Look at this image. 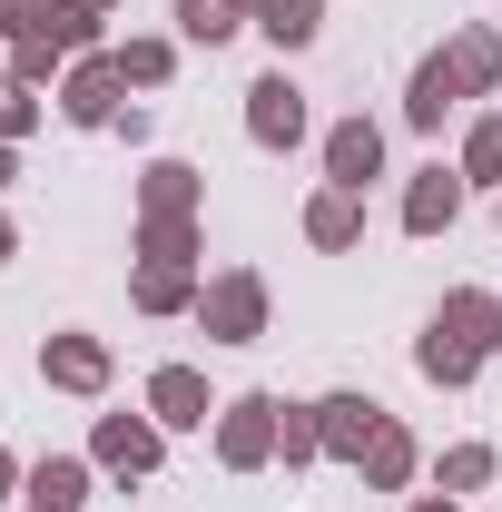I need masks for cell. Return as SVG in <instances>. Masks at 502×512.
Here are the masks:
<instances>
[{"instance_id":"obj_11","label":"cell","mask_w":502,"mask_h":512,"mask_svg":"<svg viewBox=\"0 0 502 512\" xmlns=\"http://www.w3.org/2000/svg\"><path fill=\"white\" fill-rule=\"evenodd\" d=\"M375 168H384V138H375V119H345L335 138H325V178H335V188H365Z\"/></svg>"},{"instance_id":"obj_27","label":"cell","mask_w":502,"mask_h":512,"mask_svg":"<svg viewBox=\"0 0 502 512\" xmlns=\"http://www.w3.org/2000/svg\"><path fill=\"white\" fill-rule=\"evenodd\" d=\"M30 119H40V109H30V89H0V148H10Z\"/></svg>"},{"instance_id":"obj_23","label":"cell","mask_w":502,"mask_h":512,"mask_svg":"<svg viewBox=\"0 0 502 512\" xmlns=\"http://www.w3.org/2000/svg\"><path fill=\"white\" fill-rule=\"evenodd\" d=\"M119 79L158 89V79H168V40H128V50H119Z\"/></svg>"},{"instance_id":"obj_33","label":"cell","mask_w":502,"mask_h":512,"mask_svg":"<svg viewBox=\"0 0 502 512\" xmlns=\"http://www.w3.org/2000/svg\"><path fill=\"white\" fill-rule=\"evenodd\" d=\"M256 10H266V0H256Z\"/></svg>"},{"instance_id":"obj_18","label":"cell","mask_w":502,"mask_h":512,"mask_svg":"<svg viewBox=\"0 0 502 512\" xmlns=\"http://www.w3.org/2000/svg\"><path fill=\"white\" fill-rule=\"evenodd\" d=\"M138 207H148V217H188V207H197V168L158 158V168H148V188H138Z\"/></svg>"},{"instance_id":"obj_13","label":"cell","mask_w":502,"mask_h":512,"mask_svg":"<svg viewBox=\"0 0 502 512\" xmlns=\"http://www.w3.org/2000/svg\"><path fill=\"white\" fill-rule=\"evenodd\" d=\"M99 463H109V473H158V424L109 414V424H99Z\"/></svg>"},{"instance_id":"obj_19","label":"cell","mask_w":502,"mask_h":512,"mask_svg":"<svg viewBox=\"0 0 502 512\" xmlns=\"http://www.w3.org/2000/svg\"><path fill=\"white\" fill-rule=\"evenodd\" d=\"M256 30H266L276 50H306V40H315V0H266V10H256Z\"/></svg>"},{"instance_id":"obj_5","label":"cell","mask_w":502,"mask_h":512,"mask_svg":"<svg viewBox=\"0 0 502 512\" xmlns=\"http://www.w3.org/2000/svg\"><path fill=\"white\" fill-rule=\"evenodd\" d=\"M247 128H256V148H296V138H306V89H296V79H256L247 89Z\"/></svg>"},{"instance_id":"obj_8","label":"cell","mask_w":502,"mask_h":512,"mask_svg":"<svg viewBox=\"0 0 502 512\" xmlns=\"http://www.w3.org/2000/svg\"><path fill=\"white\" fill-rule=\"evenodd\" d=\"M60 109L79 128H109V119H119V60H79V69H69V89H60Z\"/></svg>"},{"instance_id":"obj_15","label":"cell","mask_w":502,"mask_h":512,"mask_svg":"<svg viewBox=\"0 0 502 512\" xmlns=\"http://www.w3.org/2000/svg\"><path fill=\"white\" fill-rule=\"evenodd\" d=\"M365 483H375V493H394V483H414V434H404L394 414H384V434L365 444Z\"/></svg>"},{"instance_id":"obj_32","label":"cell","mask_w":502,"mask_h":512,"mask_svg":"<svg viewBox=\"0 0 502 512\" xmlns=\"http://www.w3.org/2000/svg\"><path fill=\"white\" fill-rule=\"evenodd\" d=\"M0 256H10V227H0Z\"/></svg>"},{"instance_id":"obj_26","label":"cell","mask_w":502,"mask_h":512,"mask_svg":"<svg viewBox=\"0 0 502 512\" xmlns=\"http://www.w3.org/2000/svg\"><path fill=\"white\" fill-rule=\"evenodd\" d=\"M443 483H453V493H473V483H493V453H483V444H463L453 463H443Z\"/></svg>"},{"instance_id":"obj_17","label":"cell","mask_w":502,"mask_h":512,"mask_svg":"<svg viewBox=\"0 0 502 512\" xmlns=\"http://www.w3.org/2000/svg\"><path fill=\"white\" fill-rule=\"evenodd\" d=\"M306 237H315V247H355V237H365V207H355V188L315 197V207H306Z\"/></svg>"},{"instance_id":"obj_21","label":"cell","mask_w":502,"mask_h":512,"mask_svg":"<svg viewBox=\"0 0 502 512\" xmlns=\"http://www.w3.org/2000/svg\"><path fill=\"white\" fill-rule=\"evenodd\" d=\"M453 60H463L473 89H493V79H502V40H493V30H463V40H453Z\"/></svg>"},{"instance_id":"obj_2","label":"cell","mask_w":502,"mask_h":512,"mask_svg":"<svg viewBox=\"0 0 502 512\" xmlns=\"http://www.w3.org/2000/svg\"><path fill=\"white\" fill-rule=\"evenodd\" d=\"M0 20H10V40H20V89L50 79V69L89 40V10H79V0H0Z\"/></svg>"},{"instance_id":"obj_25","label":"cell","mask_w":502,"mask_h":512,"mask_svg":"<svg viewBox=\"0 0 502 512\" xmlns=\"http://www.w3.org/2000/svg\"><path fill=\"white\" fill-rule=\"evenodd\" d=\"M463 168H473V178H502V119H483V128H473V148H463Z\"/></svg>"},{"instance_id":"obj_4","label":"cell","mask_w":502,"mask_h":512,"mask_svg":"<svg viewBox=\"0 0 502 512\" xmlns=\"http://www.w3.org/2000/svg\"><path fill=\"white\" fill-rule=\"evenodd\" d=\"M276 414H286L276 394H237V404L217 414V463H227V473H256V463L276 453Z\"/></svg>"},{"instance_id":"obj_16","label":"cell","mask_w":502,"mask_h":512,"mask_svg":"<svg viewBox=\"0 0 502 512\" xmlns=\"http://www.w3.org/2000/svg\"><path fill=\"white\" fill-rule=\"evenodd\" d=\"M79 493H89V463H69V453L30 473V512H79Z\"/></svg>"},{"instance_id":"obj_7","label":"cell","mask_w":502,"mask_h":512,"mask_svg":"<svg viewBox=\"0 0 502 512\" xmlns=\"http://www.w3.org/2000/svg\"><path fill=\"white\" fill-rule=\"evenodd\" d=\"M40 375L69 384V394H99V384H109V345H99V335H50V345H40Z\"/></svg>"},{"instance_id":"obj_3","label":"cell","mask_w":502,"mask_h":512,"mask_svg":"<svg viewBox=\"0 0 502 512\" xmlns=\"http://www.w3.org/2000/svg\"><path fill=\"white\" fill-rule=\"evenodd\" d=\"M197 325H207L217 345H256V335H266V286H256L247 266H237V276H217V286L197 296Z\"/></svg>"},{"instance_id":"obj_22","label":"cell","mask_w":502,"mask_h":512,"mask_svg":"<svg viewBox=\"0 0 502 512\" xmlns=\"http://www.w3.org/2000/svg\"><path fill=\"white\" fill-rule=\"evenodd\" d=\"M276 453H286V463H315V453H325V434H315V404H306V414H296V404L276 414Z\"/></svg>"},{"instance_id":"obj_28","label":"cell","mask_w":502,"mask_h":512,"mask_svg":"<svg viewBox=\"0 0 502 512\" xmlns=\"http://www.w3.org/2000/svg\"><path fill=\"white\" fill-rule=\"evenodd\" d=\"M10 483H20V463H10V453H0V503H10Z\"/></svg>"},{"instance_id":"obj_14","label":"cell","mask_w":502,"mask_h":512,"mask_svg":"<svg viewBox=\"0 0 502 512\" xmlns=\"http://www.w3.org/2000/svg\"><path fill=\"white\" fill-rule=\"evenodd\" d=\"M188 296H197V266H188V256H148V266H138V306H148V316H178Z\"/></svg>"},{"instance_id":"obj_1","label":"cell","mask_w":502,"mask_h":512,"mask_svg":"<svg viewBox=\"0 0 502 512\" xmlns=\"http://www.w3.org/2000/svg\"><path fill=\"white\" fill-rule=\"evenodd\" d=\"M493 325H502L493 296H473V286L443 296V316H434V335L414 345V365H424L434 384H473V375H483V355H493Z\"/></svg>"},{"instance_id":"obj_6","label":"cell","mask_w":502,"mask_h":512,"mask_svg":"<svg viewBox=\"0 0 502 512\" xmlns=\"http://www.w3.org/2000/svg\"><path fill=\"white\" fill-rule=\"evenodd\" d=\"M315 434H325V453H355V463H365V444L384 434V404H365V394H325V404H315Z\"/></svg>"},{"instance_id":"obj_10","label":"cell","mask_w":502,"mask_h":512,"mask_svg":"<svg viewBox=\"0 0 502 512\" xmlns=\"http://www.w3.org/2000/svg\"><path fill=\"white\" fill-rule=\"evenodd\" d=\"M453 99H473V79H463V60L443 50V60L414 69V99H404V119H414V128H443V109H453Z\"/></svg>"},{"instance_id":"obj_12","label":"cell","mask_w":502,"mask_h":512,"mask_svg":"<svg viewBox=\"0 0 502 512\" xmlns=\"http://www.w3.org/2000/svg\"><path fill=\"white\" fill-rule=\"evenodd\" d=\"M453 207H463V178H453V168H424V178L404 188V227L434 237V227H453Z\"/></svg>"},{"instance_id":"obj_9","label":"cell","mask_w":502,"mask_h":512,"mask_svg":"<svg viewBox=\"0 0 502 512\" xmlns=\"http://www.w3.org/2000/svg\"><path fill=\"white\" fill-rule=\"evenodd\" d=\"M148 414H158V424H207V414H217V404H207V375H197V365H158V375H148Z\"/></svg>"},{"instance_id":"obj_31","label":"cell","mask_w":502,"mask_h":512,"mask_svg":"<svg viewBox=\"0 0 502 512\" xmlns=\"http://www.w3.org/2000/svg\"><path fill=\"white\" fill-rule=\"evenodd\" d=\"M79 10H109V0H79Z\"/></svg>"},{"instance_id":"obj_20","label":"cell","mask_w":502,"mask_h":512,"mask_svg":"<svg viewBox=\"0 0 502 512\" xmlns=\"http://www.w3.org/2000/svg\"><path fill=\"white\" fill-rule=\"evenodd\" d=\"M178 30H188V40H207V50H217V40L237 30V0H178Z\"/></svg>"},{"instance_id":"obj_24","label":"cell","mask_w":502,"mask_h":512,"mask_svg":"<svg viewBox=\"0 0 502 512\" xmlns=\"http://www.w3.org/2000/svg\"><path fill=\"white\" fill-rule=\"evenodd\" d=\"M148 256H197V227L188 217H148Z\"/></svg>"},{"instance_id":"obj_29","label":"cell","mask_w":502,"mask_h":512,"mask_svg":"<svg viewBox=\"0 0 502 512\" xmlns=\"http://www.w3.org/2000/svg\"><path fill=\"white\" fill-rule=\"evenodd\" d=\"M0 188H10V148H0Z\"/></svg>"},{"instance_id":"obj_30","label":"cell","mask_w":502,"mask_h":512,"mask_svg":"<svg viewBox=\"0 0 502 512\" xmlns=\"http://www.w3.org/2000/svg\"><path fill=\"white\" fill-rule=\"evenodd\" d=\"M414 512H453V503H414Z\"/></svg>"}]
</instances>
